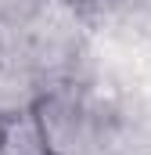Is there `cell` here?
Segmentation results:
<instances>
[{"instance_id":"cell-1","label":"cell","mask_w":151,"mask_h":155,"mask_svg":"<svg viewBox=\"0 0 151 155\" xmlns=\"http://www.w3.org/2000/svg\"><path fill=\"white\" fill-rule=\"evenodd\" d=\"M43 87H47L43 76L22 54L0 51V119H14V116L33 112Z\"/></svg>"},{"instance_id":"cell-2","label":"cell","mask_w":151,"mask_h":155,"mask_svg":"<svg viewBox=\"0 0 151 155\" xmlns=\"http://www.w3.org/2000/svg\"><path fill=\"white\" fill-rule=\"evenodd\" d=\"M0 155H50L43 130L33 112L14 119H4V141H0Z\"/></svg>"},{"instance_id":"cell-3","label":"cell","mask_w":151,"mask_h":155,"mask_svg":"<svg viewBox=\"0 0 151 155\" xmlns=\"http://www.w3.org/2000/svg\"><path fill=\"white\" fill-rule=\"evenodd\" d=\"M144 4H151V0H108V7H112V22L119 18V15H130V11H140Z\"/></svg>"},{"instance_id":"cell-4","label":"cell","mask_w":151,"mask_h":155,"mask_svg":"<svg viewBox=\"0 0 151 155\" xmlns=\"http://www.w3.org/2000/svg\"><path fill=\"white\" fill-rule=\"evenodd\" d=\"M0 141H4V119H0Z\"/></svg>"}]
</instances>
